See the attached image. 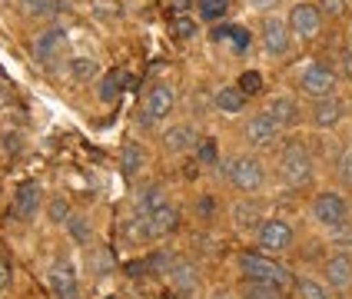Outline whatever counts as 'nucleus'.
I'll list each match as a JSON object with an SVG mask.
<instances>
[{
  "label": "nucleus",
  "instance_id": "obj_1",
  "mask_svg": "<svg viewBox=\"0 0 352 299\" xmlns=\"http://www.w3.org/2000/svg\"><path fill=\"white\" fill-rule=\"evenodd\" d=\"M239 273L246 283H263V286H276V289H289L296 279L293 273L279 263L276 256H266V253H239Z\"/></svg>",
  "mask_w": 352,
  "mask_h": 299
},
{
  "label": "nucleus",
  "instance_id": "obj_2",
  "mask_svg": "<svg viewBox=\"0 0 352 299\" xmlns=\"http://www.w3.org/2000/svg\"><path fill=\"white\" fill-rule=\"evenodd\" d=\"M223 173H226V183L233 186L236 193H243V197H256V193L266 186V166H263V159L253 157V153L230 157L223 163Z\"/></svg>",
  "mask_w": 352,
  "mask_h": 299
},
{
  "label": "nucleus",
  "instance_id": "obj_3",
  "mask_svg": "<svg viewBox=\"0 0 352 299\" xmlns=\"http://www.w3.org/2000/svg\"><path fill=\"white\" fill-rule=\"evenodd\" d=\"M309 217H313L316 226H322V230H342V226H349V203L342 193H336V190H322V193H316L313 197V206H309Z\"/></svg>",
  "mask_w": 352,
  "mask_h": 299
},
{
  "label": "nucleus",
  "instance_id": "obj_4",
  "mask_svg": "<svg viewBox=\"0 0 352 299\" xmlns=\"http://www.w3.org/2000/svg\"><path fill=\"white\" fill-rule=\"evenodd\" d=\"M313 173H316V163L309 157V150L302 143H289L279 157V177L286 179L293 190H302L313 183Z\"/></svg>",
  "mask_w": 352,
  "mask_h": 299
},
{
  "label": "nucleus",
  "instance_id": "obj_5",
  "mask_svg": "<svg viewBox=\"0 0 352 299\" xmlns=\"http://www.w3.org/2000/svg\"><path fill=\"white\" fill-rule=\"evenodd\" d=\"M336 87H339V74H336L329 63H322V60H313V63L302 67V74H299V93L309 100L336 97Z\"/></svg>",
  "mask_w": 352,
  "mask_h": 299
},
{
  "label": "nucleus",
  "instance_id": "obj_6",
  "mask_svg": "<svg viewBox=\"0 0 352 299\" xmlns=\"http://www.w3.org/2000/svg\"><path fill=\"white\" fill-rule=\"evenodd\" d=\"M293 226L286 223V219L279 217H270L263 219V226L256 230V243H259V253H266V256H279V253H286V250H293Z\"/></svg>",
  "mask_w": 352,
  "mask_h": 299
},
{
  "label": "nucleus",
  "instance_id": "obj_7",
  "mask_svg": "<svg viewBox=\"0 0 352 299\" xmlns=\"http://www.w3.org/2000/svg\"><path fill=\"white\" fill-rule=\"evenodd\" d=\"M176 107V90L173 83H166V80H160L150 87V93L143 97V110H140V123H146V126H153V123H163V120L173 113Z\"/></svg>",
  "mask_w": 352,
  "mask_h": 299
},
{
  "label": "nucleus",
  "instance_id": "obj_8",
  "mask_svg": "<svg viewBox=\"0 0 352 299\" xmlns=\"http://www.w3.org/2000/svg\"><path fill=\"white\" fill-rule=\"evenodd\" d=\"M286 27L296 40H316L322 34V10L316 3H306L299 0L289 7V17H286Z\"/></svg>",
  "mask_w": 352,
  "mask_h": 299
},
{
  "label": "nucleus",
  "instance_id": "obj_9",
  "mask_svg": "<svg viewBox=\"0 0 352 299\" xmlns=\"http://www.w3.org/2000/svg\"><path fill=\"white\" fill-rule=\"evenodd\" d=\"M40 206H43V186L37 179H27V183H20L10 199V217L17 223H30V219H37Z\"/></svg>",
  "mask_w": 352,
  "mask_h": 299
},
{
  "label": "nucleus",
  "instance_id": "obj_10",
  "mask_svg": "<svg viewBox=\"0 0 352 299\" xmlns=\"http://www.w3.org/2000/svg\"><path fill=\"white\" fill-rule=\"evenodd\" d=\"M243 137H246V143H250L253 150H270V146H276V143H279V137H283V126H279V123H276V120L263 110V113H256V117L246 123Z\"/></svg>",
  "mask_w": 352,
  "mask_h": 299
},
{
  "label": "nucleus",
  "instance_id": "obj_11",
  "mask_svg": "<svg viewBox=\"0 0 352 299\" xmlns=\"http://www.w3.org/2000/svg\"><path fill=\"white\" fill-rule=\"evenodd\" d=\"M259 40H263V50H266L270 57H286V54H289V47H293V34H289L286 20H279V17L263 20V27H259Z\"/></svg>",
  "mask_w": 352,
  "mask_h": 299
},
{
  "label": "nucleus",
  "instance_id": "obj_12",
  "mask_svg": "<svg viewBox=\"0 0 352 299\" xmlns=\"http://www.w3.org/2000/svg\"><path fill=\"white\" fill-rule=\"evenodd\" d=\"M137 223L143 226V236L146 239H163L179 226V210H176L173 203H163V206H157L150 217L137 219Z\"/></svg>",
  "mask_w": 352,
  "mask_h": 299
},
{
  "label": "nucleus",
  "instance_id": "obj_13",
  "mask_svg": "<svg viewBox=\"0 0 352 299\" xmlns=\"http://www.w3.org/2000/svg\"><path fill=\"white\" fill-rule=\"evenodd\" d=\"M47 283H50V289H54V296L57 299H80V279H77L74 266H70L67 259H57V263L50 266Z\"/></svg>",
  "mask_w": 352,
  "mask_h": 299
},
{
  "label": "nucleus",
  "instance_id": "obj_14",
  "mask_svg": "<svg viewBox=\"0 0 352 299\" xmlns=\"http://www.w3.org/2000/svg\"><path fill=\"white\" fill-rule=\"evenodd\" d=\"M170 283H173V289L179 296H196V289H199V266L193 259L170 263Z\"/></svg>",
  "mask_w": 352,
  "mask_h": 299
},
{
  "label": "nucleus",
  "instance_id": "obj_15",
  "mask_svg": "<svg viewBox=\"0 0 352 299\" xmlns=\"http://www.w3.org/2000/svg\"><path fill=\"white\" fill-rule=\"evenodd\" d=\"M342 113H346V107H342L339 97L313 100V107H309V123H313L316 130H333L336 123L342 120Z\"/></svg>",
  "mask_w": 352,
  "mask_h": 299
},
{
  "label": "nucleus",
  "instance_id": "obj_16",
  "mask_svg": "<svg viewBox=\"0 0 352 299\" xmlns=\"http://www.w3.org/2000/svg\"><path fill=\"white\" fill-rule=\"evenodd\" d=\"M322 276L333 289H349L352 286V256L349 253H333L322 263Z\"/></svg>",
  "mask_w": 352,
  "mask_h": 299
},
{
  "label": "nucleus",
  "instance_id": "obj_17",
  "mask_svg": "<svg viewBox=\"0 0 352 299\" xmlns=\"http://www.w3.org/2000/svg\"><path fill=\"white\" fill-rule=\"evenodd\" d=\"M199 143H203V140L196 133V126H190V123H173V126L166 130V137H163V146H166L170 153H190Z\"/></svg>",
  "mask_w": 352,
  "mask_h": 299
},
{
  "label": "nucleus",
  "instance_id": "obj_18",
  "mask_svg": "<svg viewBox=\"0 0 352 299\" xmlns=\"http://www.w3.org/2000/svg\"><path fill=\"white\" fill-rule=\"evenodd\" d=\"M63 40H67V30H63V27H47V30L37 34V40H34V57H37L40 63H50V60L60 54Z\"/></svg>",
  "mask_w": 352,
  "mask_h": 299
},
{
  "label": "nucleus",
  "instance_id": "obj_19",
  "mask_svg": "<svg viewBox=\"0 0 352 299\" xmlns=\"http://www.w3.org/2000/svg\"><path fill=\"white\" fill-rule=\"evenodd\" d=\"M266 113H270V117H273L283 130L296 126V123H299V117H302V110H299L296 97H273V100H270V107H266Z\"/></svg>",
  "mask_w": 352,
  "mask_h": 299
},
{
  "label": "nucleus",
  "instance_id": "obj_20",
  "mask_svg": "<svg viewBox=\"0 0 352 299\" xmlns=\"http://www.w3.org/2000/svg\"><path fill=\"white\" fill-rule=\"evenodd\" d=\"M213 103H216V110H219V113L233 117V113H243V107H246V93H243L239 87H219Z\"/></svg>",
  "mask_w": 352,
  "mask_h": 299
},
{
  "label": "nucleus",
  "instance_id": "obj_21",
  "mask_svg": "<svg viewBox=\"0 0 352 299\" xmlns=\"http://www.w3.org/2000/svg\"><path fill=\"white\" fill-rule=\"evenodd\" d=\"M143 163H146V157H143V150H140L133 140L120 146V170H123V177H137L140 170H143Z\"/></svg>",
  "mask_w": 352,
  "mask_h": 299
},
{
  "label": "nucleus",
  "instance_id": "obj_22",
  "mask_svg": "<svg viewBox=\"0 0 352 299\" xmlns=\"http://www.w3.org/2000/svg\"><path fill=\"white\" fill-rule=\"evenodd\" d=\"M166 199H163V186H146V190H140V197H137V217L143 219V217H150L157 206H163Z\"/></svg>",
  "mask_w": 352,
  "mask_h": 299
},
{
  "label": "nucleus",
  "instance_id": "obj_23",
  "mask_svg": "<svg viewBox=\"0 0 352 299\" xmlns=\"http://www.w3.org/2000/svg\"><path fill=\"white\" fill-rule=\"evenodd\" d=\"M70 77L80 80V83L97 80L100 77V60H94V57H74V60H70Z\"/></svg>",
  "mask_w": 352,
  "mask_h": 299
},
{
  "label": "nucleus",
  "instance_id": "obj_24",
  "mask_svg": "<svg viewBox=\"0 0 352 299\" xmlns=\"http://www.w3.org/2000/svg\"><path fill=\"white\" fill-rule=\"evenodd\" d=\"M123 83H126V77H123L120 70H110L107 77L100 80V90H97V97L103 100V103H113V100L120 97V90H123Z\"/></svg>",
  "mask_w": 352,
  "mask_h": 299
},
{
  "label": "nucleus",
  "instance_id": "obj_25",
  "mask_svg": "<svg viewBox=\"0 0 352 299\" xmlns=\"http://www.w3.org/2000/svg\"><path fill=\"white\" fill-rule=\"evenodd\" d=\"M293 289H296V296L299 299H329V289L319 283V279H296L293 283Z\"/></svg>",
  "mask_w": 352,
  "mask_h": 299
},
{
  "label": "nucleus",
  "instance_id": "obj_26",
  "mask_svg": "<svg viewBox=\"0 0 352 299\" xmlns=\"http://www.w3.org/2000/svg\"><path fill=\"white\" fill-rule=\"evenodd\" d=\"M233 219H236L239 230L263 226V223H259V206H256V203H239V206H233Z\"/></svg>",
  "mask_w": 352,
  "mask_h": 299
},
{
  "label": "nucleus",
  "instance_id": "obj_27",
  "mask_svg": "<svg viewBox=\"0 0 352 299\" xmlns=\"http://www.w3.org/2000/svg\"><path fill=\"white\" fill-rule=\"evenodd\" d=\"M17 3L27 17H54L57 14V0H17Z\"/></svg>",
  "mask_w": 352,
  "mask_h": 299
},
{
  "label": "nucleus",
  "instance_id": "obj_28",
  "mask_svg": "<svg viewBox=\"0 0 352 299\" xmlns=\"http://www.w3.org/2000/svg\"><path fill=\"white\" fill-rule=\"evenodd\" d=\"M239 299H286V293L276 286H263V283H246Z\"/></svg>",
  "mask_w": 352,
  "mask_h": 299
},
{
  "label": "nucleus",
  "instance_id": "obj_29",
  "mask_svg": "<svg viewBox=\"0 0 352 299\" xmlns=\"http://www.w3.org/2000/svg\"><path fill=\"white\" fill-rule=\"evenodd\" d=\"M67 230H70V236L77 239L80 246H90L94 230H90V219H87V217H70V219H67Z\"/></svg>",
  "mask_w": 352,
  "mask_h": 299
},
{
  "label": "nucleus",
  "instance_id": "obj_30",
  "mask_svg": "<svg viewBox=\"0 0 352 299\" xmlns=\"http://www.w3.org/2000/svg\"><path fill=\"white\" fill-rule=\"evenodd\" d=\"M196 7H199V17L203 20H219L226 14L230 0H196Z\"/></svg>",
  "mask_w": 352,
  "mask_h": 299
},
{
  "label": "nucleus",
  "instance_id": "obj_31",
  "mask_svg": "<svg viewBox=\"0 0 352 299\" xmlns=\"http://www.w3.org/2000/svg\"><path fill=\"white\" fill-rule=\"evenodd\" d=\"M47 217H50V223H67L70 219V203H67V197H54L50 199V206H47Z\"/></svg>",
  "mask_w": 352,
  "mask_h": 299
},
{
  "label": "nucleus",
  "instance_id": "obj_32",
  "mask_svg": "<svg viewBox=\"0 0 352 299\" xmlns=\"http://www.w3.org/2000/svg\"><path fill=\"white\" fill-rule=\"evenodd\" d=\"M173 34L179 40H190L196 34V20H190V17H173Z\"/></svg>",
  "mask_w": 352,
  "mask_h": 299
},
{
  "label": "nucleus",
  "instance_id": "obj_33",
  "mask_svg": "<svg viewBox=\"0 0 352 299\" xmlns=\"http://www.w3.org/2000/svg\"><path fill=\"white\" fill-rule=\"evenodd\" d=\"M346 3H349V0H319L316 7H319L322 14H329V17H342V14H346Z\"/></svg>",
  "mask_w": 352,
  "mask_h": 299
},
{
  "label": "nucleus",
  "instance_id": "obj_34",
  "mask_svg": "<svg viewBox=\"0 0 352 299\" xmlns=\"http://www.w3.org/2000/svg\"><path fill=\"white\" fill-rule=\"evenodd\" d=\"M196 153H199V163L213 166V163H216V143H213V140H203V143L196 146Z\"/></svg>",
  "mask_w": 352,
  "mask_h": 299
},
{
  "label": "nucleus",
  "instance_id": "obj_35",
  "mask_svg": "<svg viewBox=\"0 0 352 299\" xmlns=\"http://www.w3.org/2000/svg\"><path fill=\"white\" fill-rule=\"evenodd\" d=\"M259 83H263V80H259V74H256V70H253V74H243L236 87H239L243 93H259Z\"/></svg>",
  "mask_w": 352,
  "mask_h": 299
},
{
  "label": "nucleus",
  "instance_id": "obj_36",
  "mask_svg": "<svg viewBox=\"0 0 352 299\" xmlns=\"http://www.w3.org/2000/svg\"><path fill=\"white\" fill-rule=\"evenodd\" d=\"M339 179H342L346 186H352V150H346V153L339 157Z\"/></svg>",
  "mask_w": 352,
  "mask_h": 299
},
{
  "label": "nucleus",
  "instance_id": "obj_37",
  "mask_svg": "<svg viewBox=\"0 0 352 299\" xmlns=\"http://www.w3.org/2000/svg\"><path fill=\"white\" fill-rule=\"evenodd\" d=\"M10 283H14V266H10V259L0 256V293H7Z\"/></svg>",
  "mask_w": 352,
  "mask_h": 299
},
{
  "label": "nucleus",
  "instance_id": "obj_38",
  "mask_svg": "<svg viewBox=\"0 0 352 299\" xmlns=\"http://www.w3.org/2000/svg\"><path fill=\"white\" fill-rule=\"evenodd\" d=\"M190 7H196V0H170V14L173 17H186Z\"/></svg>",
  "mask_w": 352,
  "mask_h": 299
},
{
  "label": "nucleus",
  "instance_id": "obj_39",
  "mask_svg": "<svg viewBox=\"0 0 352 299\" xmlns=\"http://www.w3.org/2000/svg\"><path fill=\"white\" fill-rule=\"evenodd\" d=\"M329 236H333L336 243L342 246V250H349V246H352V230H349V226H342V230H336V233H329Z\"/></svg>",
  "mask_w": 352,
  "mask_h": 299
},
{
  "label": "nucleus",
  "instance_id": "obj_40",
  "mask_svg": "<svg viewBox=\"0 0 352 299\" xmlns=\"http://www.w3.org/2000/svg\"><path fill=\"white\" fill-rule=\"evenodd\" d=\"M246 3H250L253 10H259V14H270V10H273V7H279L283 0H246Z\"/></svg>",
  "mask_w": 352,
  "mask_h": 299
},
{
  "label": "nucleus",
  "instance_id": "obj_41",
  "mask_svg": "<svg viewBox=\"0 0 352 299\" xmlns=\"http://www.w3.org/2000/svg\"><path fill=\"white\" fill-rule=\"evenodd\" d=\"M196 213H199V217H206V219H210V217H213V199H210V197H203V199H199V206H196Z\"/></svg>",
  "mask_w": 352,
  "mask_h": 299
},
{
  "label": "nucleus",
  "instance_id": "obj_42",
  "mask_svg": "<svg viewBox=\"0 0 352 299\" xmlns=\"http://www.w3.org/2000/svg\"><path fill=\"white\" fill-rule=\"evenodd\" d=\"M210 299H236V296H233V293H230V289H216V293H213V296H210Z\"/></svg>",
  "mask_w": 352,
  "mask_h": 299
},
{
  "label": "nucleus",
  "instance_id": "obj_43",
  "mask_svg": "<svg viewBox=\"0 0 352 299\" xmlns=\"http://www.w3.org/2000/svg\"><path fill=\"white\" fill-rule=\"evenodd\" d=\"M342 60H346V70H349V77H352V50H346V54H342Z\"/></svg>",
  "mask_w": 352,
  "mask_h": 299
},
{
  "label": "nucleus",
  "instance_id": "obj_44",
  "mask_svg": "<svg viewBox=\"0 0 352 299\" xmlns=\"http://www.w3.org/2000/svg\"><path fill=\"white\" fill-rule=\"evenodd\" d=\"M349 27H352V20H349Z\"/></svg>",
  "mask_w": 352,
  "mask_h": 299
}]
</instances>
